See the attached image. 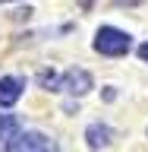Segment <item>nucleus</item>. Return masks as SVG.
<instances>
[{"label":"nucleus","instance_id":"0eeeda50","mask_svg":"<svg viewBox=\"0 0 148 152\" xmlns=\"http://www.w3.org/2000/svg\"><path fill=\"white\" fill-rule=\"evenodd\" d=\"M38 86H41V89H60V76H57L54 70H41V73H38Z\"/></svg>","mask_w":148,"mask_h":152},{"label":"nucleus","instance_id":"f03ea898","mask_svg":"<svg viewBox=\"0 0 148 152\" xmlns=\"http://www.w3.org/2000/svg\"><path fill=\"white\" fill-rule=\"evenodd\" d=\"M51 146H54V142L47 140L44 133L25 130V133H19V136H16V142L9 146V152H51Z\"/></svg>","mask_w":148,"mask_h":152},{"label":"nucleus","instance_id":"7ed1b4c3","mask_svg":"<svg viewBox=\"0 0 148 152\" xmlns=\"http://www.w3.org/2000/svg\"><path fill=\"white\" fill-rule=\"evenodd\" d=\"M60 89L69 95H85V92H92V76L85 73V70H66L63 76H60Z\"/></svg>","mask_w":148,"mask_h":152},{"label":"nucleus","instance_id":"1a4fd4ad","mask_svg":"<svg viewBox=\"0 0 148 152\" xmlns=\"http://www.w3.org/2000/svg\"><path fill=\"white\" fill-rule=\"evenodd\" d=\"M51 152H60V149H57V146H51Z\"/></svg>","mask_w":148,"mask_h":152},{"label":"nucleus","instance_id":"423d86ee","mask_svg":"<svg viewBox=\"0 0 148 152\" xmlns=\"http://www.w3.org/2000/svg\"><path fill=\"white\" fill-rule=\"evenodd\" d=\"M19 133H22L19 121L13 117V114H3V117H0V152H9V146L16 142Z\"/></svg>","mask_w":148,"mask_h":152},{"label":"nucleus","instance_id":"9d476101","mask_svg":"<svg viewBox=\"0 0 148 152\" xmlns=\"http://www.w3.org/2000/svg\"><path fill=\"white\" fill-rule=\"evenodd\" d=\"M0 117H3V114H0Z\"/></svg>","mask_w":148,"mask_h":152},{"label":"nucleus","instance_id":"f257e3e1","mask_svg":"<svg viewBox=\"0 0 148 152\" xmlns=\"http://www.w3.org/2000/svg\"><path fill=\"white\" fill-rule=\"evenodd\" d=\"M129 48H132V38L113 26H101L98 35H95V51L104 57H123Z\"/></svg>","mask_w":148,"mask_h":152},{"label":"nucleus","instance_id":"20e7f679","mask_svg":"<svg viewBox=\"0 0 148 152\" xmlns=\"http://www.w3.org/2000/svg\"><path fill=\"white\" fill-rule=\"evenodd\" d=\"M25 79L22 76H0V108H13L22 98Z\"/></svg>","mask_w":148,"mask_h":152},{"label":"nucleus","instance_id":"6e6552de","mask_svg":"<svg viewBox=\"0 0 148 152\" xmlns=\"http://www.w3.org/2000/svg\"><path fill=\"white\" fill-rule=\"evenodd\" d=\"M139 57H142V60H148V41H145V45L139 48Z\"/></svg>","mask_w":148,"mask_h":152},{"label":"nucleus","instance_id":"39448f33","mask_svg":"<svg viewBox=\"0 0 148 152\" xmlns=\"http://www.w3.org/2000/svg\"><path fill=\"white\" fill-rule=\"evenodd\" d=\"M110 136L113 130L107 127V124H88V130H85V142H88V149H107L110 146Z\"/></svg>","mask_w":148,"mask_h":152}]
</instances>
